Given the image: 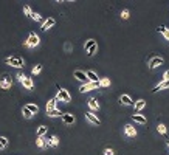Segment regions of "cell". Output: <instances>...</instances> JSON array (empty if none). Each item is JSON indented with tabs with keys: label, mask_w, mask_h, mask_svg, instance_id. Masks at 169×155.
<instances>
[{
	"label": "cell",
	"mask_w": 169,
	"mask_h": 155,
	"mask_svg": "<svg viewBox=\"0 0 169 155\" xmlns=\"http://www.w3.org/2000/svg\"><path fill=\"white\" fill-rule=\"evenodd\" d=\"M17 79L20 81V84L23 85L25 88H28V90H31V88L34 87V82H33L31 78L25 76V75H22V73H19V75H17Z\"/></svg>",
	"instance_id": "1"
},
{
	"label": "cell",
	"mask_w": 169,
	"mask_h": 155,
	"mask_svg": "<svg viewBox=\"0 0 169 155\" xmlns=\"http://www.w3.org/2000/svg\"><path fill=\"white\" fill-rule=\"evenodd\" d=\"M58 95H56V99L58 101H61V102H70V99H72V96H70V93L65 90V88H61V87H58Z\"/></svg>",
	"instance_id": "2"
},
{
	"label": "cell",
	"mask_w": 169,
	"mask_h": 155,
	"mask_svg": "<svg viewBox=\"0 0 169 155\" xmlns=\"http://www.w3.org/2000/svg\"><path fill=\"white\" fill-rule=\"evenodd\" d=\"M39 42H40L39 36H37V34H34V33H31V34L28 36V39L25 41V45L28 47V48H34V47H37V45H39Z\"/></svg>",
	"instance_id": "3"
},
{
	"label": "cell",
	"mask_w": 169,
	"mask_h": 155,
	"mask_svg": "<svg viewBox=\"0 0 169 155\" xmlns=\"http://www.w3.org/2000/svg\"><path fill=\"white\" fill-rule=\"evenodd\" d=\"M5 62L9 64L11 67H16V68H22L23 67V59H20V58H6L5 59Z\"/></svg>",
	"instance_id": "4"
},
{
	"label": "cell",
	"mask_w": 169,
	"mask_h": 155,
	"mask_svg": "<svg viewBox=\"0 0 169 155\" xmlns=\"http://www.w3.org/2000/svg\"><path fill=\"white\" fill-rule=\"evenodd\" d=\"M11 85H13L11 76L9 75H2V78H0V87H2L3 90H8V88H11Z\"/></svg>",
	"instance_id": "5"
},
{
	"label": "cell",
	"mask_w": 169,
	"mask_h": 155,
	"mask_svg": "<svg viewBox=\"0 0 169 155\" xmlns=\"http://www.w3.org/2000/svg\"><path fill=\"white\" fill-rule=\"evenodd\" d=\"M101 85H99V82H87V84H82L81 85V88H79V92H82V93H85V92H90V90H95V88H99Z\"/></svg>",
	"instance_id": "6"
},
{
	"label": "cell",
	"mask_w": 169,
	"mask_h": 155,
	"mask_svg": "<svg viewBox=\"0 0 169 155\" xmlns=\"http://www.w3.org/2000/svg\"><path fill=\"white\" fill-rule=\"evenodd\" d=\"M161 64H163V58L155 56V58H152V59L149 60V68L154 70V68H157V67H158V65H161Z\"/></svg>",
	"instance_id": "7"
},
{
	"label": "cell",
	"mask_w": 169,
	"mask_h": 155,
	"mask_svg": "<svg viewBox=\"0 0 169 155\" xmlns=\"http://www.w3.org/2000/svg\"><path fill=\"white\" fill-rule=\"evenodd\" d=\"M75 78H76V79H79L81 82H84V84L89 82V79H87V75L84 73V71H81V70H76V71H75Z\"/></svg>",
	"instance_id": "8"
},
{
	"label": "cell",
	"mask_w": 169,
	"mask_h": 155,
	"mask_svg": "<svg viewBox=\"0 0 169 155\" xmlns=\"http://www.w3.org/2000/svg\"><path fill=\"white\" fill-rule=\"evenodd\" d=\"M54 23H56V20H54V19H47L45 22H43V23H42V31H47V30H50L51 28V26H54Z\"/></svg>",
	"instance_id": "9"
},
{
	"label": "cell",
	"mask_w": 169,
	"mask_h": 155,
	"mask_svg": "<svg viewBox=\"0 0 169 155\" xmlns=\"http://www.w3.org/2000/svg\"><path fill=\"white\" fill-rule=\"evenodd\" d=\"M36 144H37V147L43 149V147H48V146H50V143H48V138L40 137V138H37V140H36Z\"/></svg>",
	"instance_id": "10"
},
{
	"label": "cell",
	"mask_w": 169,
	"mask_h": 155,
	"mask_svg": "<svg viewBox=\"0 0 169 155\" xmlns=\"http://www.w3.org/2000/svg\"><path fill=\"white\" fill-rule=\"evenodd\" d=\"M85 118L89 119V121H90L92 124H96V126H99V124H101V121H99V118H96V116H95L93 113H90V112H87V113H85Z\"/></svg>",
	"instance_id": "11"
},
{
	"label": "cell",
	"mask_w": 169,
	"mask_h": 155,
	"mask_svg": "<svg viewBox=\"0 0 169 155\" xmlns=\"http://www.w3.org/2000/svg\"><path fill=\"white\" fill-rule=\"evenodd\" d=\"M62 121L65 124H73L75 123V116L72 113H62Z\"/></svg>",
	"instance_id": "12"
},
{
	"label": "cell",
	"mask_w": 169,
	"mask_h": 155,
	"mask_svg": "<svg viewBox=\"0 0 169 155\" xmlns=\"http://www.w3.org/2000/svg\"><path fill=\"white\" fill-rule=\"evenodd\" d=\"M124 134H126L127 137H135V135H137V130H135V127L127 124L126 127H124Z\"/></svg>",
	"instance_id": "13"
},
{
	"label": "cell",
	"mask_w": 169,
	"mask_h": 155,
	"mask_svg": "<svg viewBox=\"0 0 169 155\" xmlns=\"http://www.w3.org/2000/svg\"><path fill=\"white\" fill-rule=\"evenodd\" d=\"M87 79H89V82H99V78H98L96 76V73H95V71H87Z\"/></svg>",
	"instance_id": "14"
},
{
	"label": "cell",
	"mask_w": 169,
	"mask_h": 155,
	"mask_svg": "<svg viewBox=\"0 0 169 155\" xmlns=\"http://www.w3.org/2000/svg\"><path fill=\"white\" fill-rule=\"evenodd\" d=\"M119 102L126 104V106H133V101H132V98H130L129 95H123L121 98H119Z\"/></svg>",
	"instance_id": "15"
},
{
	"label": "cell",
	"mask_w": 169,
	"mask_h": 155,
	"mask_svg": "<svg viewBox=\"0 0 169 155\" xmlns=\"http://www.w3.org/2000/svg\"><path fill=\"white\" fill-rule=\"evenodd\" d=\"M163 88H169V81H161L158 85H155V87H154V90H152V92L155 93V92H160V90H163Z\"/></svg>",
	"instance_id": "16"
},
{
	"label": "cell",
	"mask_w": 169,
	"mask_h": 155,
	"mask_svg": "<svg viewBox=\"0 0 169 155\" xmlns=\"http://www.w3.org/2000/svg\"><path fill=\"white\" fill-rule=\"evenodd\" d=\"M132 119L135 121V123H140V124H144L146 123V116L140 115V113H133L132 115Z\"/></svg>",
	"instance_id": "17"
},
{
	"label": "cell",
	"mask_w": 169,
	"mask_h": 155,
	"mask_svg": "<svg viewBox=\"0 0 169 155\" xmlns=\"http://www.w3.org/2000/svg\"><path fill=\"white\" fill-rule=\"evenodd\" d=\"M146 107V101L144 99H138L137 102H135V112H140V110H143Z\"/></svg>",
	"instance_id": "18"
},
{
	"label": "cell",
	"mask_w": 169,
	"mask_h": 155,
	"mask_svg": "<svg viewBox=\"0 0 169 155\" xmlns=\"http://www.w3.org/2000/svg\"><path fill=\"white\" fill-rule=\"evenodd\" d=\"M56 102H58L56 98L50 99V101L47 102V112H50V110H54V109H56Z\"/></svg>",
	"instance_id": "19"
},
{
	"label": "cell",
	"mask_w": 169,
	"mask_h": 155,
	"mask_svg": "<svg viewBox=\"0 0 169 155\" xmlns=\"http://www.w3.org/2000/svg\"><path fill=\"white\" fill-rule=\"evenodd\" d=\"M157 31H158V33H161V34L165 36V37L168 39V41H169V30L166 28L165 25H161V26H158V28H157Z\"/></svg>",
	"instance_id": "20"
},
{
	"label": "cell",
	"mask_w": 169,
	"mask_h": 155,
	"mask_svg": "<svg viewBox=\"0 0 169 155\" xmlns=\"http://www.w3.org/2000/svg\"><path fill=\"white\" fill-rule=\"evenodd\" d=\"M89 107L93 109V110H98V109H99V104H98V101L95 98H90L89 99Z\"/></svg>",
	"instance_id": "21"
},
{
	"label": "cell",
	"mask_w": 169,
	"mask_h": 155,
	"mask_svg": "<svg viewBox=\"0 0 169 155\" xmlns=\"http://www.w3.org/2000/svg\"><path fill=\"white\" fill-rule=\"evenodd\" d=\"M25 107H26V109H28V110H30V112H31L33 115H36L37 112H39V107H37V106H36V104H26V106H25Z\"/></svg>",
	"instance_id": "22"
},
{
	"label": "cell",
	"mask_w": 169,
	"mask_h": 155,
	"mask_svg": "<svg viewBox=\"0 0 169 155\" xmlns=\"http://www.w3.org/2000/svg\"><path fill=\"white\" fill-rule=\"evenodd\" d=\"M48 116H51V118H54V116H62L61 113V110H58V109H54V110H50V112H47Z\"/></svg>",
	"instance_id": "23"
},
{
	"label": "cell",
	"mask_w": 169,
	"mask_h": 155,
	"mask_svg": "<svg viewBox=\"0 0 169 155\" xmlns=\"http://www.w3.org/2000/svg\"><path fill=\"white\" fill-rule=\"evenodd\" d=\"M95 45H96V41H95V39H90V41H87V42H85V50L89 51V50H90V48H93Z\"/></svg>",
	"instance_id": "24"
},
{
	"label": "cell",
	"mask_w": 169,
	"mask_h": 155,
	"mask_svg": "<svg viewBox=\"0 0 169 155\" xmlns=\"http://www.w3.org/2000/svg\"><path fill=\"white\" fill-rule=\"evenodd\" d=\"M47 134V126H40L39 129H37V138H40Z\"/></svg>",
	"instance_id": "25"
},
{
	"label": "cell",
	"mask_w": 169,
	"mask_h": 155,
	"mask_svg": "<svg viewBox=\"0 0 169 155\" xmlns=\"http://www.w3.org/2000/svg\"><path fill=\"white\" fill-rule=\"evenodd\" d=\"M99 85L101 87H109V85H110V79H109V78H101V79H99Z\"/></svg>",
	"instance_id": "26"
},
{
	"label": "cell",
	"mask_w": 169,
	"mask_h": 155,
	"mask_svg": "<svg viewBox=\"0 0 169 155\" xmlns=\"http://www.w3.org/2000/svg\"><path fill=\"white\" fill-rule=\"evenodd\" d=\"M48 143H50V146H58V144H59V138H58L56 135H53V137H50Z\"/></svg>",
	"instance_id": "27"
},
{
	"label": "cell",
	"mask_w": 169,
	"mask_h": 155,
	"mask_svg": "<svg viewBox=\"0 0 169 155\" xmlns=\"http://www.w3.org/2000/svg\"><path fill=\"white\" fill-rule=\"evenodd\" d=\"M23 13L28 16V17H33V14H34V11H33L30 6H23Z\"/></svg>",
	"instance_id": "28"
},
{
	"label": "cell",
	"mask_w": 169,
	"mask_h": 155,
	"mask_svg": "<svg viewBox=\"0 0 169 155\" xmlns=\"http://www.w3.org/2000/svg\"><path fill=\"white\" fill-rule=\"evenodd\" d=\"M22 113H23V116H25L26 119H30L31 116H33V113H31V112H30V110L26 109V107H23V110H22Z\"/></svg>",
	"instance_id": "29"
},
{
	"label": "cell",
	"mask_w": 169,
	"mask_h": 155,
	"mask_svg": "<svg viewBox=\"0 0 169 155\" xmlns=\"http://www.w3.org/2000/svg\"><path fill=\"white\" fill-rule=\"evenodd\" d=\"M157 130H158L161 135H165L166 134V126L165 124H158V126H157Z\"/></svg>",
	"instance_id": "30"
},
{
	"label": "cell",
	"mask_w": 169,
	"mask_h": 155,
	"mask_svg": "<svg viewBox=\"0 0 169 155\" xmlns=\"http://www.w3.org/2000/svg\"><path fill=\"white\" fill-rule=\"evenodd\" d=\"M40 70H42V65H36V67H33L31 73H33V75H39V73H40Z\"/></svg>",
	"instance_id": "31"
},
{
	"label": "cell",
	"mask_w": 169,
	"mask_h": 155,
	"mask_svg": "<svg viewBox=\"0 0 169 155\" xmlns=\"http://www.w3.org/2000/svg\"><path fill=\"white\" fill-rule=\"evenodd\" d=\"M0 144H2V147L5 149L8 146V138H5V137H0Z\"/></svg>",
	"instance_id": "32"
},
{
	"label": "cell",
	"mask_w": 169,
	"mask_h": 155,
	"mask_svg": "<svg viewBox=\"0 0 169 155\" xmlns=\"http://www.w3.org/2000/svg\"><path fill=\"white\" fill-rule=\"evenodd\" d=\"M96 50H98V45H95L93 48H90L89 51H87V54H89V56H93V54L96 53Z\"/></svg>",
	"instance_id": "33"
},
{
	"label": "cell",
	"mask_w": 169,
	"mask_h": 155,
	"mask_svg": "<svg viewBox=\"0 0 169 155\" xmlns=\"http://www.w3.org/2000/svg\"><path fill=\"white\" fill-rule=\"evenodd\" d=\"M121 17H123V19H129V11H127V9H124L123 13H121Z\"/></svg>",
	"instance_id": "34"
},
{
	"label": "cell",
	"mask_w": 169,
	"mask_h": 155,
	"mask_svg": "<svg viewBox=\"0 0 169 155\" xmlns=\"http://www.w3.org/2000/svg\"><path fill=\"white\" fill-rule=\"evenodd\" d=\"M31 19H33V20H36V22H39L42 17H40V16L37 14V13H34V14H33V17H31Z\"/></svg>",
	"instance_id": "35"
},
{
	"label": "cell",
	"mask_w": 169,
	"mask_h": 155,
	"mask_svg": "<svg viewBox=\"0 0 169 155\" xmlns=\"http://www.w3.org/2000/svg\"><path fill=\"white\" fill-rule=\"evenodd\" d=\"M104 155H113V151L110 147H107V149H104Z\"/></svg>",
	"instance_id": "36"
},
{
	"label": "cell",
	"mask_w": 169,
	"mask_h": 155,
	"mask_svg": "<svg viewBox=\"0 0 169 155\" xmlns=\"http://www.w3.org/2000/svg\"><path fill=\"white\" fill-rule=\"evenodd\" d=\"M163 81H169V70L165 71V75H163Z\"/></svg>",
	"instance_id": "37"
},
{
	"label": "cell",
	"mask_w": 169,
	"mask_h": 155,
	"mask_svg": "<svg viewBox=\"0 0 169 155\" xmlns=\"http://www.w3.org/2000/svg\"><path fill=\"white\" fill-rule=\"evenodd\" d=\"M166 144H168V146H169V140H166Z\"/></svg>",
	"instance_id": "38"
},
{
	"label": "cell",
	"mask_w": 169,
	"mask_h": 155,
	"mask_svg": "<svg viewBox=\"0 0 169 155\" xmlns=\"http://www.w3.org/2000/svg\"><path fill=\"white\" fill-rule=\"evenodd\" d=\"M0 149H3V147H2V144H0Z\"/></svg>",
	"instance_id": "39"
}]
</instances>
